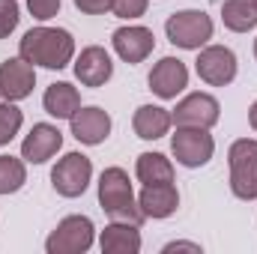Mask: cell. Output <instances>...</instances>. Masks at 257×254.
Instances as JSON below:
<instances>
[{"mask_svg":"<svg viewBox=\"0 0 257 254\" xmlns=\"http://www.w3.org/2000/svg\"><path fill=\"white\" fill-rule=\"evenodd\" d=\"M27 183V168L24 159L15 156H0V194H15Z\"/></svg>","mask_w":257,"mask_h":254,"instance_id":"7402d4cb","label":"cell"},{"mask_svg":"<svg viewBox=\"0 0 257 254\" xmlns=\"http://www.w3.org/2000/svg\"><path fill=\"white\" fill-rule=\"evenodd\" d=\"M18 54L42 69H66L75 57V39L63 27H33L18 42Z\"/></svg>","mask_w":257,"mask_h":254,"instance_id":"6da1fadb","label":"cell"},{"mask_svg":"<svg viewBox=\"0 0 257 254\" xmlns=\"http://www.w3.org/2000/svg\"><path fill=\"white\" fill-rule=\"evenodd\" d=\"M99 203L111 221H128L138 224L144 221V212L135 200V191L128 183V174L123 168H105L99 177Z\"/></svg>","mask_w":257,"mask_h":254,"instance_id":"7a4b0ae2","label":"cell"},{"mask_svg":"<svg viewBox=\"0 0 257 254\" xmlns=\"http://www.w3.org/2000/svg\"><path fill=\"white\" fill-rule=\"evenodd\" d=\"M75 6L87 15H105V12H111L114 0H75Z\"/></svg>","mask_w":257,"mask_h":254,"instance_id":"4316f807","label":"cell"},{"mask_svg":"<svg viewBox=\"0 0 257 254\" xmlns=\"http://www.w3.org/2000/svg\"><path fill=\"white\" fill-rule=\"evenodd\" d=\"M93 177V162L84 153H66L51 171V186L60 197H81Z\"/></svg>","mask_w":257,"mask_h":254,"instance_id":"8992f818","label":"cell"},{"mask_svg":"<svg viewBox=\"0 0 257 254\" xmlns=\"http://www.w3.org/2000/svg\"><path fill=\"white\" fill-rule=\"evenodd\" d=\"M99 245L105 254H138L141 251V230H138V224H128V221H111L102 230Z\"/></svg>","mask_w":257,"mask_h":254,"instance_id":"e0dca14e","label":"cell"},{"mask_svg":"<svg viewBox=\"0 0 257 254\" xmlns=\"http://www.w3.org/2000/svg\"><path fill=\"white\" fill-rule=\"evenodd\" d=\"M221 21L233 33H248L257 27V3L254 0H224L221 3Z\"/></svg>","mask_w":257,"mask_h":254,"instance_id":"44dd1931","label":"cell"},{"mask_svg":"<svg viewBox=\"0 0 257 254\" xmlns=\"http://www.w3.org/2000/svg\"><path fill=\"white\" fill-rule=\"evenodd\" d=\"M132 126H135V135H138V138H144V141H159V138H165V135L171 132L174 117H171L168 108H159V105H141V108L135 111Z\"/></svg>","mask_w":257,"mask_h":254,"instance_id":"ac0fdd59","label":"cell"},{"mask_svg":"<svg viewBox=\"0 0 257 254\" xmlns=\"http://www.w3.org/2000/svg\"><path fill=\"white\" fill-rule=\"evenodd\" d=\"M18 3L15 0H0V39H6L18 27Z\"/></svg>","mask_w":257,"mask_h":254,"instance_id":"cb8c5ba5","label":"cell"},{"mask_svg":"<svg viewBox=\"0 0 257 254\" xmlns=\"http://www.w3.org/2000/svg\"><path fill=\"white\" fill-rule=\"evenodd\" d=\"M21 123H24V117H21V111L15 108V102H3V105H0V147H6V144L18 135Z\"/></svg>","mask_w":257,"mask_h":254,"instance_id":"603a6c76","label":"cell"},{"mask_svg":"<svg viewBox=\"0 0 257 254\" xmlns=\"http://www.w3.org/2000/svg\"><path fill=\"white\" fill-rule=\"evenodd\" d=\"M248 123H251V129L257 132V102L251 105V108H248Z\"/></svg>","mask_w":257,"mask_h":254,"instance_id":"f1b7e54d","label":"cell"},{"mask_svg":"<svg viewBox=\"0 0 257 254\" xmlns=\"http://www.w3.org/2000/svg\"><path fill=\"white\" fill-rule=\"evenodd\" d=\"M230 191L239 200H257V141L239 138L227 150Z\"/></svg>","mask_w":257,"mask_h":254,"instance_id":"3957f363","label":"cell"},{"mask_svg":"<svg viewBox=\"0 0 257 254\" xmlns=\"http://www.w3.org/2000/svg\"><path fill=\"white\" fill-rule=\"evenodd\" d=\"M111 42H114V51L120 54V60H126V63H144L153 54V48H156L153 30L138 27V24H128V27L114 30Z\"/></svg>","mask_w":257,"mask_h":254,"instance_id":"4fadbf2b","label":"cell"},{"mask_svg":"<svg viewBox=\"0 0 257 254\" xmlns=\"http://www.w3.org/2000/svg\"><path fill=\"white\" fill-rule=\"evenodd\" d=\"M171 150L183 168H203L215 153V141H212L209 129L177 126V135L171 138Z\"/></svg>","mask_w":257,"mask_h":254,"instance_id":"52a82bcc","label":"cell"},{"mask_svg":"<svg viewBox=\"0 0 257 254\" xmlns=\"http://www.w3.org/2000/svg\"><path fill=\"white\" fill-rule=\"evenodd\" d=\"M42 108H45V114H51V117H57V120H72L75 111L81 108V93H78L72 84L57 81V84H51V87L45 90Z\"/></svg>","mask_w":257,"mask_h":254,"instance_id":"d6986e66","label":"cell"},{"mask_svg":"<svg viewBox=\"0 0 257 254\" xmlns=\"http://www.w3.org/2000/svg\"><path fill=\"white\" fill-rule=\"evenodd\" d=\"M254 57H257V39H254Z\"/></svg>","mask_w":257,"mask_h":254,"instance_id":"f546056e","label":"cell"},{"mask_svg":"<svg viewBox=\"0 0 257 254\" xmlns=\"http://www.w3.org/2000/svg\"><path fill=\"white\" fill-rule=\"evenodd\" d=\"M63 147V132L51 123H36L30 129V135L21 141V159L30 165H42L48 162L57 150Z\"/></svg>","mask_w":257,"mask_h":254,"instance_id":"7c38bea8","label":"cell"},{"mask_svg":"<svg viewBox=\"0 0 257 254\" xmlns=\"http://www.w3.org/2000/svg\"><path fill=\"white\" fill-rule=\"evenodd\" d=\"M96 242V227L87 215H66L57 224V230H51V236L45 239V251L48 254H84L93 248Z\"/></svg>","mask_w":257,"mask_h":254,"instance_id":"5b68a950","label":"cell"},{"mask_svg":"<svg viewBox=\"0 0 257 254\" xmlns=\"http://www.w3.org/2000/svg\"><path fill=\"white\" fill-rule=\"evenodd\" d=\"M189 87V69L177 57H162L150 72V90L159 99H177Z\"/></svg>","mask_w":257,"mask_h":254,"instance_id":"8fae6325","label":"cell"},{"mask_svg":"<svg viewBox=\"0 0 257 254\" xmlns=\"http://www.w3.org/2000/svg\"><path fill=\"white\" fill-rule=\"evenodd\" d=\"M165 33L177 48L200 51L212 39V18L200 9H183V12H174L165 21Z\"/></svg>","mask_w":257,"mask_h":254,"instance_id":"277c9868","label":"cell"},{"mask_svg":"<svg viewBox=\"0 0 257 254\" xmlns=\"http://www.w3.org/2000/svg\"><path fill=\"white\" fill-rule=\"evenodd\" d=\"M254 3H257V0H254Z\"/></svg>","mask_w":257,"mask_h":254,"instance_id":"4dcf8cb0","label":"cell"},{"mask_svg":"<svg viewBox=\"0 0 257 254\" xmlns=\"http://www.w3.org/2000/svg\"><path fill=\"white\" fill-rule=\"evenodd\" d=\"M27 9H30L33 18L48 21V18H54L60 12V0H27Z\"/></svg>","mask_w":257,"mask_h":254,"instance_id":"484cf974","label":"cell"},{"mask_svg":"<svg viewBox=\"0 0 257 254\" xmlns=\"http://www.w3.org/2000/svg\"><path fill=\"white\" fill-rule=\"evenodd\" d=\"M33 84H36V69H33V63H27L21 54L0 63V96L6 102L27 99L33 93Z\"/></svg>","mask_w":257,"mask_h":254,"instance_id":"30bf717a","label":"cell"},{"mask_svg":"<svg viewBox=\"0 0 257 254\" xmlns=\"http://www.w3.org/2000/svg\"><path fill=\"white\" fill-rule=\"evenodd\" d=\"M147 3H150V0H114L111 12H114L117 18H141V15L147 12Z\"/></svg>","mask_w":257,"mask_h":254,"instance_id":"d4e9b609","label":"cell"},{"mask_svg":"<svg viewBox=\"0 0 257 254\" xmlns=\"http://www.w3.org/2000/svg\"><path fill=\"white\" fill-rule=\"evenodd\" d=\"M138 206L144 212V218H168L177 212L180 206V191L174 183H153V186H144L141 197H138Z\"/></svg>","mask_w":257,"mask_h":254,"instance_id":"2e32d148","label":"cell"},{"mask_svg":"<svg viewBox=\"0 0 257 254\" xmlns=\"http://www.w3.org/2000/svg\"><path fill=\"white\" fill-rule=\"evenodd\" d=\"M69 123H72L75 141H81V144H87V147H96V144H102V141L111 135V117H108V111H102V108H96V105L78 108Z\"/></svg>","mask_w":257,"mask_h":254,"instance_id":"9a60e30c","label":"cell"},{"mask_svg":"<svg viewBox=\"0 0 257 254\" xmlns=\"http://www.w3.org/2000/svg\"><path fill=\"white\" fill-rule=\"evenodd\" d=\"M135 174L144 186H153V183H174V165L168 156L162 153H141L138 162H135Z\"/></svg>","mask_w":257,"mask_h":254,"instance_id":"ffe728a7","label":"cell"},{"mask_svg":"<svg viewBox=\"0 0 257 254\" xmlns=\"http://www.w3.org/2000/svg\"><path fill=\"white\" fill-rule=\"evenodd\" d=\"M162 251L165 254H171V251H194V254H200V245H197V242H168Z\"/></svg>","mask_w":257,"mask_h":254,"instance_id":"83f0119b","label":"cell"},{"mask_svg":"<svg viewBox=\"0 0 257 254\" xmlns=\"http://www.w3.org/2000/svg\"><path fill=\"white\" fill-rule=\"evenodd\" d=\"M221 105L215 96L209 93H189L177 108H174V123L177 126H189V129H212L218 123Z\"/></svg>","mask_w":257,"mask_h":254,"instance_id":"9c48e42d","label":"cell"},{"mask_svg":"<svg viewBox=\"0 0 257 254\" xmlns=\"http://www.w3.org/2000/svg\"><path fill=\"white\" fill-rule=\"evenodd\" d=\"M114 75V63H111V54L99 45H90L78 54L75 60V78L84 84V87H102L105 81H111Z\"/></svg>","mask_w":257,"mask_h":254,"instance_id":"5bb4252c","label":"cell"},{"mask_svg":"<svg viewBox=\"0 0 257 254\" xmlns=\"http://www.w3.org/2000/svg\"><path fill=\"white\" fill-rule=\"evenodd\" d=\"M194 69L200 81H206L209 87H227L236 78V54L224 45H206L200 48Z\"/></svg>","mask_w":257,"mask_h":254,"instance_id":"ba28073f","label":"cell"}]
</instances>
